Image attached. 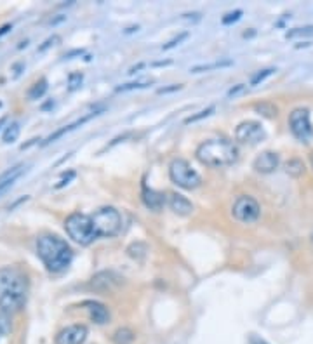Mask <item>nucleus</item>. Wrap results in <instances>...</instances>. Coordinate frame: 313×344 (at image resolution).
I'll return each mask as SVG.
<instances>
[{"label": "nucleus", "instance_id": "obj_1", "mask_svg": "<svg viewBox=\"0 0 313 344\" xmlns=\"http://www.w3.org/2000/svg\"><path fill=\"white\" fill-rule=\"evenodd\" d=\"M28 299V278L14 266L0 268V311L13 315L23 309Z\"/></svg>", "mask_w": 313, "mask_h": 344}, {"label": "nucleus", "instance_id": "obj_2", "mask_svg": "<svg viewBox=\"0 0 313 344\" xmlns=\"http://www.w3.org/2000/svg\"><path fill=\"white\" fill-rule=\"evenodd\" d=\"M37 254L51 273L66 272L74 261V251L66 243V240L51 233L40 235L37 238Z\"/></svg>", "mask_w": 313, "mask_h": 344}, {"label": "nucleus", "instance_id": "obj_3", "mask_svg": "<svg viewBox=\"0 0 313 344\" xmlns=\"http://www.w3.org/2000/svg\"><path fill=\"white\" fill-rule=\"evenodd\" d=\"M195 157L202 165L211 169L230 167L239 160V148L233 141L226 138H216L199 145Z\"/></svg>", "mask_w": 313, "mask_h": 344}, {"label": "nucleus", "instance_id": "obj_4", "mask_svg": "<svg viewBox=\"0 0 313 344\" xmlns=\"http://www.w3.org/2000/svg\"><path fill=\"white\" fill-rule=\"evenodd\" d=\"M65 231L70 238L82 247H87L94 240H98L91 216L82 212H74L65 219Z\"/></svg>", "mask_w": 313, "mask_h": 344}, {"label": "nucleus", "instance_id": "obj_5", "mask_svg": "<svg viewBox=\"0 0 313 344\" xmlns=\"http://www.w3.org/2000/svg\"><path fill=\"white\" fill-rule=\"evenodd\" d=\"M98 238H111L122 228V216L115 207H101L91 216Z\"/></svg>", "mask_w": 313, "mask_h": 344}, {"label": "nucleus", "instance_id": "obj_6", "mask_svg": "<svg viewBox=\"0 0 313 344\" xmlns=\"http://www.w3.org/2000/svg\"><path fill=\"white\" fill-rule=\"evenodd\" d=\"M169 178L176 186L183 190H197L202 184V178L184 158H174L169 165Z\"/></svg>", "mask_w": 313, "mask_h": 344}, {"label": "nucleus", "instance_id": "obj_7", "mask_svg": "<svg viewBox=\"0 0 313 344\" xmlns=\"http://www.w3.org/2000/svg\"><path fill=\"white\" fill-rule=\"evenodd\" d=\"M289 127L294 138L301 143H308L313 138V127L310 120V111L306 108H296L289 115Z\"/></svg>", "mask_w": 313, "mask_h": 344}, {"label": "nucleus", "instance_id": "obj_8", "mask_svg": "<svg viewBox=\"0 0 313 344\" xmlns=\"http://www.w3.org/2000/svg\"><path fill=\"white\" fill-rule=\"evenodd\" d=\"M232 214L240 223L251 224L254 223V221H258V217L261 216V207L252 197H249V195H240V197H237L235 202H233Z\"/></svg>", "mask_w": 313, "mask_h": 344}, {"label": "nucleus", "instance_id": "obj_9", "mask_svg": "<svg viewBox=\"0 0 313 344\" xmlns=\"http://www.w3.org/2000/svg\"><path fill=\"white\" fill-rule=\"evenodd\" d=\"M264 138H266V132L259 122L245 120L239 124L235 129V139L242 145H258Z\"/></svg>", "mask_w": 313, "mask_h": 344}, {"label": "nucleus", "instance_id": "obj_10", "mask_svg": "<svg viewBox=\"0 0 313 344\" xmlns=\"http://www.w3.org/2000/svg\"><path fill=\"white\" fill-rule=\"evenodd\" d=\"M89 336V328L82 324L68 325L56 336V344H84Z\"/></svg>", "mask_w": 313, "mask_h": 344}, {"label": "nucleus", "instance_id": "obj_11", "mask_svg": "<svg viewBox=\"0 0 313 344\" xmlns=\"http://www.w3.org/2000/svg\"><path fill=\"white\" fill-rule=\"evenodd\" d=\"M278 165H280V157L275 151H263L252 162L254 170L259 172V174H272V172H275L278 169Z\"/></svg>", "mask_w": 313, "mask_h": 344}, {"label": "nucleus", "instance_id": "obj_12", "mask_svg": "<svg viewBox=\"0 0 313 344\" xmlns=\"http://www.w3.org/2000/svg\"><path fill=\"white\" fill-rule=\"evenodd\" d=\"M143 203L147 205V209L153 212H160L166 205V197L160 191H155L148 186H143V193H141Z\"/></svg>", "mask_w": 313, "mask_h": 344}, {"label": "nucleus", "instance_id": "obj_13", "mask_svg": "<svg viewBox=\"0 0 313 344\" xmlns=\"http://www.w3.org/2000/svg\"><path fill=\"white\" fill-rule=\"evenodd\" d=\"M84 306L87 308L91 320H92L94 324L105 325L110 322V311H108V308H106L105 304L98 303V301H87V303H84Z\"/></svg>", "mask_w": 313, "mask_h": 344}, {"label": "nucleus", "instance_id": "obj_14", "mask_svg": "<svg viewBox=\"0 0 313 344\" xmlns=\"http://www.w3.org/2000/svg\"><path fill=\"white\" fill-rule=\"evenodd\" d=\"M167 203L171 207V211L178 216H190L193 212V203L179 193H169V199H167Z\"/></svg>", "mask_w": 313, "mask_h": 344}, {"label": "nucleus", "instance_id": "obj_15", "mask_svg": "<svg viewBox=\"0 0 313 344\" xmlns=\"http://www.w3.org/2000/svg\"><path fill=\"white\" fill-rule=\"evenodd\" d=\"M23 170H25V167L23 165H16L0 176V199H2V195H5L11 188L14 186V184H16L19 176L23 174Z\"/></svg>", "mask_w": 313, "mask_h": 344}, {"label": "nucleus", "instance_id": "obj_16", "mask_svg": "<svg viewBox=\"0 0 313 344\" xmlns=\"http://www.w3.org/2000/svg\"><path fill=\"white\" fill-rule=\"evenodd\" d=\"M98 115H99V111H94V113H89V115H86V117H82V118H78V120H75L74 124H68V126H65L63 129H59V130H56L54 134H51L49 138H47V139L44 141V145H51V143L57 141V139L61 138V136H65V134H68V132H72V130H75L78 126L86 124V122H89L91 118H94V117H98Z\"/></svg>", "mask_w": 313, "mask_h": 344}, {"label": "nucleus", "instance_id": "obj_17", "mask_svg": "<svg viewBox=\"0 0 313 344\" xmlns=\"http://www.w3.org/2000/svg\"><path fill=\"white\" fill-rule=\"evenodd\" d=\"M91 284H92V287H96V289H110L111 285L120 284V276H117L111 272H103V273H98V275L94 276Z\"/></svg>", "mask_w": 313, "mask_h": 344}, {"label": "nucleus", "instance_id": "obj_18", "mask_svg": "<svg viewBox=\"0 0 313 344\" xmlns=\"http://www.w3.org/2000/svg\"><path fill=\"white\" fill-rule=\"evenodd\" d=\"M233 61L232 59H221V61H214V63H209V65H197L190 70L191 73H205V72H212V70H221V68H228L232 66Z\"/></svg>", "mask_w": 313, "mask_h": 344}, {"label": "nucleus", "instance_id": "obj_19", "mask_svg": "<svg viewBox=\"0 0 313 344\" xmlns=\"http://www.w3.org/2000/svg\"><path fill=\"white\" fill-rule=\"evenodd\" d=\"M134 339H136V334L127 327L118 328V330H115V334H113L115 344H132L134 343Z\"/></svg>", "mask_w": 313, "mask_h": 344}, {"label": "nucleus", "instance_id": "obj_20", "mask_svg": "<svg viewBox=\"0 0 313 344\" xmlns=\"http://www.w3.org/2000/svg\"><path fill=\"white\" fill-rule=\"evenodd\" d=\"M19 132H21L19 124L13 122V124H9V126L5 127L4 134H2V141L7 143V145H13V143H16L18 138H19Z\"/></svg>", "mask_w": 313, "mask_h": 344}, {"label": "nucleus", "instance_id": "obj_21", "mask_svg": "<svg viewBox=\"0 0 313 344\" xmlns=\"http://www.w3.org/2000/svg\"><path fill=\"white\" fill-rule=\"evenodd\" d=\"M285 172H287L291 178H299L305 172V163L301 162L299 158H291L287 163H285Z\"/></svg>", "mask_w": 313, "mask_h": 344}, {"label": "nucleus", "instance_id": "obj_22", "mask_svg": "<svg viewBox=\"0 0 313 344\" xmlns=\"http://www.w3.org/2000/svg\"><path fill=\"white\" fill-rule=\"evenodd\" d=\"M45 92H47V80H45V78H40L38 82L33 84V87L28 92V97L32 99V101H35V99H40Z\"/></svg>", "mask_w": 313, "mask_h": 344}, {"label": "nucleus", "instance_id": "obj_23", "mask_svg": "<svg viewBox=\"0 0 313 344\" xmlns=\"http://www.w3.org/2000/svg\"><path fill=\"white\" fill-rule=\"evenodd\" d=\"M147 252H148V247L145 245V243H141V242L132 243V245L127 249V254H129L132 259H138V261H141L143 257L147 255Z\"/></svg>", "mask_w": 313, "mask_h": 344}, {"label": "nucleus", "instance_id": "obj_24", "mask_svg": "<svg viewBox=\"0 0 313 344\" xmlns=\"http://www.w3.org/2000/svg\"><path fill=\"white\" fill-rule=\"evenodd\" d=\"M254 109H256L258 113L263 115V117H276V108L272 105V103H259V105L254 106Z\"/></svg>", "mask_w": 313, "mask_h": 344}, {"label": "nucleus", "instance_id": "obj_25", "mask_svg": "<svg viewBox=\"0 0 313 344\" xmlns=\"http://www.w3.org/2000/svg\"><path fill=\"white\" fill-rule=\"evenodd\" d=\"M276 70L275 68H264V70H259V72H256L254 75L251 77V85H258L261 84L263 80H266V78L270 77V75H273Z\"/></svg>", "mask_w": 313, "mask_h": 344}, {"label": "nucleus", "instance_id": "obj_26", "mask_svg": "<svg viewBox=\"0 0 313 344\" xmlns=\"http://www.w3.org/2000/svg\"><path fill=\"white\" fill-rule=\"evenodd\" d=\"M153 80H143V82H130V84H124L117 87V92H126V91H134V89H145L151 84Z\"/></svg>", "mask_w": 313, "mask_h": 344}, {"label": "nucleus", "instance_id": "obj_27", "mask_svg": "<svg viewBox=\"0 0 313 344\" xmlns=\"http://www.w3.org/2000/svg\"><path fill=\"white\" fill-rule=\"evenodd\" d=\"M287 38H296V36H313V26H303V28H294L285 33Z\"/></svg>", "mask_w": 313, "mask_h": 344}, {"label": "nucleus", "instance_id": "obj_28", "mask_svg": "<svg viewBox=\"0 0 313 344\" xmlns=\"http://www.w3.org/2000/svg\"><path fill=\"white\" fill-rule=\"evenodd\" d=\"M214 109H216L214 106H209V108H205V109H200L197 115H191V117H188L186 120H184V124H193V122H199V120H202V118H207L209 115L214 113Z\"/></svg>", "mask_w": 313, "mask_h": 344}, {"label": "nucleus", "instance_id": "obj_29", "mask_svg": "<svg viewBox=\"0 0 313 344\" xmlns=\"http://www.w3.org/2000/svg\"><path fill=\"white\" fill-rule=\"evenodd\" d=\"M240 18H242V11H240V9H237V11L228 12L226 16H223V19H221V23H223L224 26H228V24L237 23V21H239Z\"/></svg>", "mask_w": 313, "mask_h": 344}, {"label": "nucleus", "instance_id": "obj_30", "mask_svg": "<svg viewBox=\"0 0 313 344\" xmlns=\"http://www.w3.org/2000/svg\"><path fill=\"white\" fill-rule=\"evenodd\" d=\"M82 80H84V75L82 73H72L68 77V85H70V91H75L78 89L82 85Z\"/></svg>", "mask_w": 313, "mask_h": 344}, {"label": "nucleus", "instance_id": "obj_31", "mask_svg": "<svg viewBox=\"0 0 313 344\" xmlns=\"http://www.w3.org/2000/svg\"><path fill=\"white\" fill-rule=\"evenodd\" d=\"M188 38V32H183V33H179L178 36H174V38H172V40H169L167 42L166 45H164V51H169V49H172V47H176V45H179L181 44V42L183 40H186Z\"/></svg>", "mask_w": 313, "mask_h": 344}, {"label": "nucleus", "instance_id": "obj_32", "mask_svg": "<svg viewBox=\"0 0 313 344\" xmlns=\"http://www.w3.org/2000/svg\"><path fill=\"white\" fill-rule=\"evenodd\" d=\"M245 89H247V85H245V84H237V85H233L232 89L228 91L226 96L228 97H235V96H239V94L245 92Z\"/></svg>", "mask_w": 313, "mask_h": 344}, {"label": "nucleus", "instance_id": "obj_33", "mask_svg": "<svg viewBox=\"0 0 313 344\" xmlns=\"http://www.w3.org/2000/svg\"><path fill=\"white\" fill-rule=\"evenodd\" d=\"M59 40H61V38H59V36H57V35H53V36H49V38H47V40L44 42V45H40V47H38V51H40V53H44L45 49H49L51 45H56Z\"/></svg>", "mask_w": 313, "mask_h": 344}, {"label": "nucleus", "instance_id": "obj_34", "mask_svg": "<svg viewBox=\"0 0 313 344\" xmlns=\"http://www.w3.org/2000/svg\"><path fill=\"white\" fill-rule=\"evenodd\" d=\"M7 330H9V322H7V318L5 316H2L0 315V339L7 334Z\"/></svg>", "mask_w": 313, "mask_h": 344}, {"label": "nucleus", "instance_id": "obj_35", "mask_svg": "<svg viewBox=\"0 0 313 344\" xmlns=\"http://www.w3.org/2000/svg\"><path fill=\"white\" fill-rule=\"evenodd\" d=\"M74 178H75V172H74V170H70V172H68V176H66L65 179H61V181L57 182V184H56V188H57V190H59V188L66 186V184H68V182L72 181V179H74Z\"/></svg>", "mask_w": 313, "mask_h": 344}, {"label": "nucleus", "instance_id": "obj_36", "mask_svg": "<svg viewBox=\"0 0 313 344\" xmlns=\"http://www.w3.org/2000/svg\"><path fill=\"white\" fill-rule=\"evenodd\" d=\"M181 85H172V87H167V89H159V94H166V92H172V91H179Z\"/></svg>", "mask_w": 313, "mask_h": 344}, {"label": "nucleus", "instance_id": "obj_37", "mask_svg": "<svg viewBox=\"0 0 313 344\" xmlns=\"http://www.w3.org/2000/svg\"><path fill=\"white\" fill-rule=\"evenodd\" d=\"M251 344H268L266 341H263V339H259V337H256V336H251V341H249Z\"/></svg>", "mask_w": 313, "mask_h": 344}, {"label": "nucleus", "instance_id": "obj_38", "mask_svg": "<svg viewBox=\"0 0 313 344\" xmlns=\"http://www.w3.org/2000/svg\"><path fill=\"white\" fill-rule=\"evenodd\" d=\"M9 30H11V24H5V26H2V28H0V36L5 35V33H7Z\"/></svg>", "mask_w": 313, "mask_h": 344}, {"label": "nucleus", "instance_id": "obj_39", "mask_svg": "<svg viewBox=\"0 0 313 344\" xmlns=\"http://www.w3.org/2000/svg\"><path fill=\"white\" fill-rule=\"evenodd\" d=\"M143 66H145V65H143V63H139L138 66H134V68H130V70H129V73H136V70H141Z\"/></svg>", "mask_w": 313, "mask_h": 344}, {"label": "nucleus", "instance_id": "obj_40", "mask_svg": "<svg viewBox=\"0 0 313 344\" xmlns=\"http://www.w3.org/2000/svg\"><path fill=\"white\" fill-rule=\"evenodd\" d=\"M310 163H312V169H313V153L310 155Z\"/></svg>", "mask_w": 313, "mask_h": 344}, {"label": "nucleus", "instance_id": "obj_41", "mask_svg": "<svg viewBox=\"0 0 313 344\" xmlns=\"http://www.w3.org/2000/svg\"><path fill=\"white\" fill-rule=\"evenodd\" d=\"M4 122H5V118H2V120H0V126H2V124H4Z\"/></svg>", "mask_w": 313, "mask_h": 344}, {"label": "nucleus", "instance_id": "obj_42", "mask_svg": "<svg viewBox=\"0 0 313 344\" xmlns=\"http://www.w3.org/2000/svg\"><path fill=\"white\" fill-rule=\"evenodd\" d=\"M312 242H313V233H312Z\"/></svg>", "mask_w": 313, "mask_h": 344}]
</instances>
